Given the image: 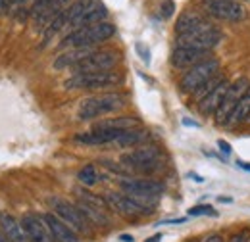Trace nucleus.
<instances>
[{"mask_svg": "<svg viewBox=\"0 0 250 242\" xmlns=\"http://www.w3.org/2000/svg\"><path fill=\"white\" fill-rule=\"evenodd\" d=\"M237 165H239L241 169H245V171H249V173H250V163H249V161H243V160H239V161H237Z\"/></svg>", "mask_w": 250, "mask_h": 242, "instance_id": "4c0bfd02", "label": "nucleus"}, {"mask_svg": "<svg viewBox=\"0 0 250 242\" xmlns=\"http://www.w3.org/2000/svg\"><path fill=\"white\" fill-rule=\"evenodd\" d=\"M71 2H73V0H52V4H50V8H48V12L41 18V21H37V23H35V31L46 29V27L52 23V20H56L63 10H67V8L71 6Z\"/></svg>", "mask_w": 250, "mask_h": 242, "instance_id": "b1692460", "label": "nucleus"}, {"mask_svg": "<svg viewBox=\"0 0 250 242\" xmlns=\"http://www.w3.org/2000/svg\"><path fill=\"white\" fill-rule=\"evenodd\" d=\"M212 58L210 50H198V48H188V46H175L171 52V65L175 69H190L196 63Z\"/></svg>", "mask_w": 250, "mask_h": 242, "instance_id": "dca6fc26", "label": "nucleus"}, {"mask_svg": "<svg viewBox=\"0 0 250 242\" xmlns=\"http://www.w3.org/2000/svg\"><path fill=\"white\" fill-rule=\"evenodd\" d=\"M221 79H223L221 75H216V77H214V79H210V81H208V83H206L204 87H200V89H198V91L194 92L192 96H196V100L200 102V100H202V98H204V96H206L208 92H210L212 89H214V87H216V85H218V83L221 81Z\"/></svg>", "mask_w": 250, "mask_h": 242, "instance_id": "c756f323", "label": "nucleus"}, {"mask_svg": "<svg viewBox=\"0 0 250 242\" xmlns=\"http://www.w3.org/2000/svg\"><path fill=\"white\" fill-rule=\"evenodd\" d=\"M106 16H108V12H106V8H104V4H100V2H96L93 8L87 12V14H83L77 21H75V25L71 27L73 29H79V27H89V25H96V23H102L104 20H106Z\"/></svg>", "mask_w": 250, "mask_h": 242, "instance_id": "5701e85b", "label": "nucleus"}, {"mask_svg": "<svg viewBox=\"0 0 250 242\" xmlns=\"http://www.w3.org/2000/svg\"><path fill=\"white\" fill-rule=\"evenodd\" d=\"M229 85H231V81H227V79L223 77L218 85H216L212 91L208 92V94L198 102V112H200L204 118H212V116H216V112H218L219 104H221V100H223V96H225L227 89H229Z\"/></svg>", "mask_w": 250, "mask_h": 242, "instance_id": "a211bd4d", "label": "nucleus"}, {"mask_svg": "<svg viewBox=\"0 0 250 242\" xmlns=\"http://www.w3.org/2000/svg\"><path fill=\"white\" fill-rule=\"evenodd\" d=\"M21 225L27 233V239L29 242H56V239L52 237L46 221L42 215H37V213H25L21 217Z\"/></svg>", "mask_w": 250, "mask_h": 242, "instance_id": "2eb2a0df", "label": "nucleus"}, {"mask_svg": "<svg viewBox=\"0 0 250 242\" xmlns=\"http://www.w3.org/2000/svg\"><path fill=\"white\" fill-rule=\"evenodd\" d=\"M116 35V27L108 21L89 25V27H79L67 33L60 42V48H93L96 44L112 39Z\"/></svg>", "mask_w": 250, "mask_h": 242, "instance_id": "f257e3e1", "label": "nucleus"}, {"mask_svg": "<svg viewBox=\"0 0 250 242\" xmlns=\"http://www.w3.org/2000/svg\"><path fill=\"white\" fill-rule=\"evenodd\" d=\"M120 188L145 206L154 204L160 198V194L164 192V184L154 179H124V181H120Z\"/></svg>", "mask_w": 250, "mask_h": 242, "instance_id": "6e6552de", "label": "nucleus"}, {"mask_svg": "<svg viewBox=\"0 0 250 242\" xmlns=\"http://www.w3.org/2000/svg\"><path fill=\"white\" fill-rule=\"evenodd\" d=\"M249 89H250V81L247 79V77H239V79H235V81L229 85V89H227V92H225L221 104H219L218 112H216V116H214L218 125L225 127V123H227V120H229V116H231L233 110L237 108L241 96L249 91Z\"/></svg>", "mask_w": 250, "mask_h": 242, "instance_id": "ddd939ff", "label": "nucleus"}, {"mask_svg": "<svg viewBox=\"0 0 250 242\" xmlns=\"http://www.w3.org/2000/svg\"><path fill=\"white\" fill-rule=\"evenodd\" d=\"M120 241H124V242H133V237H131V235H122V237H120Z\"/></svg>", "mask_w": 250, "mask_h": 242, "instance_id": "a19ab883", "label": "nucleus"}, {"mask_svg": "<svg viewBox=\"0 0 250 242\" xmlns=\"http://www.w3.org/2000/svg\"><path fill=\"white\" fill-rule=\"evenodd\" d=\"M93 48H67L65 52H62L56 60H54V67L56 69H73L77 63L85 60L89 54H93Z\"/></svg>", "mask_w": 250, "mask_h": 242, "instance_id": "412c9836", "label": "nucleus"}, {"mask_svg": "<svg viewBox=\"0 0 250 242\" xmlns=\"http://www.w3.org/2000/svg\"><path fill=\"white\" fill-rule=\"evenodd\" d=\"M188 215L190 217H200V215H218V212L212 208V206H208V204H202V206H192L190 210H188Z\"/></svg>", "mask_w": 250, "mask_h": 242, "instance_id": "7c9ffc66", "label": "nucleus"}, {"mask_svg": "<svg viewBox=\"0 0 250 242\" xmlns=\"http://www.w3.org/2000/svg\"><path fill=\"white\" fill-rule=\"evenodd\" d=\"M125 129H98L93 127L87 133H79L75 135V142L79 144H87V146H104V144H116L118 139L124 135Z\"/></svg>", "mask_w": 250, "mask_h": 242, "instance_id": "4468645a", "label": "nucleus"}, {"mask_svg": "<svg viewBox=\"0 0 250 242\" xmlns=\"http://www.w3.org/2000/svg\"><path fill=\"white\" fill-rule=\"evenodd\" d=\"M249 116H250V89L241 96L237 108H235L233 114L229 116L225 127H227V129H235L237 125H241V123H245V121L249 120Z\"/></svg>", "mask_w": 250, "mask_h": 242, "instance_id": "4be33fe9", "label": "nucleus"}, {"mask_svg": "<svg viewBox=\"0 0 250 242\" xmlns=\"http://www.w3.org/2000/svg\"><path fill=\"white\" fill-rule=\"evenodd\" d=\"M216 75H219V60L218 58H208V60L196 63L194 67L187 69L179 81V89L181 92L187 94H194L200 87H204L210 79H214Z\"/></svg>", "mask_w": 250, "mask_h": 242, "instance_id": "423d86ee", "label": "nucleus"}, {"mask_svg": "<svg viewBox=\"0 0 250 242\" xmlns=\"http://www.w3.org/2000/svg\"><path fill=\"white\" fill-rule=\"evenodd\" d=\"M96 2H98V0H73L71 6L63 12V14H65V23H67V27H73L75 21H77L83 14H87Z\"/></svg>", "mask_w": 250, "mask_h": 242, "instance_id": "393cba45", "label": "nucleus"}, {"mask_svg": "<svg viewBox=\"0 0 250 242\" xmlns=\"http://www.w3.org/2000/svg\"><path fill=\"white\" fill-rule=\"evenodd\" d=\"M48 202H50L52 212L56 213L63 223H67L77 235H79V233H81V235H91V233H93V227H91L93 223H91V219L85 215V212H83L77 204H71V202H67V200H63V198H58V196L50 198Z\"/></svg>", "mask_w": 250, "mask_h": 242, "instance_id": "39448f33", "label": "nucleus"}, {"mask_svg": "<svg viewBox=\"0 0 250 242\" xmlns=\"http://www.w3.org/2000/svg\"><path fill=\"white\" fill-rule=\"evenodd\" d=\"M249 241H250L249 231H241V233H235V235L229 239V242H249Z\"/></svg>", "mask_w": 250, "mask_h": 242, "instance_id": "473e14b6", "label": "nucleus"}, {"mask_svg": "<svg viewBox=\"0 0 250 242\" xmlns=\"http://www.w3.org/2000/svg\"><path fill=\"white\" fill-rule=\"evenodd\" d=\"M162 241V233H156L154 237H150V239H146L145 242H160Z\"/></svg>", "mask_w": 250, "mask_h": 242, "instance_id": "58836bf2", "label": "nucleus"}, {"mask_svg": "<svg viewBox=\"0 0 250 242\" xmlns=\"http://www.w3.org/2000/svg\"><path fill=\"white\" fill-rule=\"evenodd\" d=\"M77 181L81 182V184H85V186L96 184V181H98V171H96V167H94L93 163H87V165L77 173Z\"/></svg>", "mask_w": 250, "mask_h": 242, "instance_id": "cd10ccee", "label": "nucleus"}, {"mask_svg": "<svg viewBox=\"0 0 250 242\" xmlns=\"http://www.w3.org/2000/svg\"><path fill=\"white\" fill-rule=\"evenodd\" d=\"M146 139V133L145 131H139V129H125L124 135L118 139V146H122V148H125V146H137V144H141L143 141Z\"/></svg>", "mask_w": 250, "mask_h": 242, "instance_id": "a878e982", "label": "nucleus"}, {"mask_svg": "<svg viewBox=\"0 0 250 242\" xmlns=\"http://www.w3.org/2000/svg\"><path fill=\"white\" fill-rule=\"evenodd\" d=\"M200 4L208 18H216L219 21L237 23L247 18V10L241 0H200Z\"/></svg>", "mask_w": 250, "mask_h": 242, "instance_id": "0eeeda50", "label": "nucleus"}, {"mask_svg": "<svg viewBox=\"0 0 250 242\" xmlns=\"http://www.w3.org/2000/svg\"><path fill=\"white\" fill-rule=\"evenodd\" d=\"M137 50L143 54V60H145V63H148V61H150V52H148V50H145V48H143V44H137Z\"/></svg>", "mask_w": 250, "mask_h": 242, "instance_id": "e433bc0d", "label": "nucleus"}, {"mask_svg": "<svg viewBox=\"0 0 250 242\" xmlns=\"http://www.w3.org/2000/svg\"><path fill=\"white\" fill-rule=\"evenodd\" d=\"M42 217H44V221H46V225H48V229H50L52 237L56 239V242H79V235L67 223H63L56 213H44Z\"/></svg>", "mask_w": 250, "mask_h": 242, "instance_id": "6ab92c4d", "label": "nucleus"}, {"mask_svg": "<svg viewBox=\"0 0 250 242\" xmlns=\"http://www.w3.org/2000/svg\"><path fill=\"white\" fill-rule=\"evenodd\" d=\"M124 81L122 73L112 71H98V73H81V75H71L65 83L63 89L67 91H98V89H110L118 87Z\"/></svg>", "mask_w": 250, "mask_h": 242, "instance_id": "20e7f679", "label": "nucleus"}, {"mask_svg": "<svg viewBox=\"0 0 250 242\" xmlns=\"http://www.w3.org/2000/svg\"><path fill=\"white\" fill-rule=\"evenodd\" d=\"M200 242H223V237L218 233H212V235H206Z\"/></svg>", "mask_w": 250, "mask_h": 242, "instance_id": "f704fd0d", "label": "nucleus"}, {"mask_svg": "<svg viewBox=\"0 0 250 242\" xmlns=\"http://www.w3.org/2000/svg\"><path fill=\"white\" fill-rule=\"evenodd\" d=\"M125 106V96L120 92H104V94H96L89 96L85 100H81L79 108H77V118L79 121H91L108 114H114L118 110H122Z\"/></svg>", "mask_w": 250, "mask_h": 242, "instance_id": "f03ea898", "label": "nucleus"}, {"mask_svg": "<svg viewBox=\"0 0 250 242\" xmlns=\"http://www.w3.org/2000/svg\"><path fill=\"white\" fill-rule=\"evenodd\" d=\"M12 4H14V0H0V16H6V14H10V10H12Z\"/></svg>", "mask_w": 250, "mask_h": 242, "instance_id": "72a5a7b5", "label": "nucleus"}, {"mask_svg": "<svg viewBox=\"0 0 250 242\" xmlns=\"http://www.w3.org/2000/svg\"><path fill=\"white\" fill-rule=\"evenodd\" d=\"M75 194L79 196V208L85 212V215L91 219V223L96 225H104L108 227L110 225V217H108V202L98 198L96 194L85 190V188H77Z\"/></svg>", "mask_w": 250, "mask_h": 242, "instance_id": "f8f14e48", "label": "nucleus"}, {"mask_svg": "<svg viewBox=\"0 0 250 242\" xmlns=\"http://www.w3.org/2000/svg\"><path fill=\"white\" fill-rule=\"evenodd\" d=\"M50 4H52V0H35V2H33V8H31L33 25H35L37 21H41V18H42V16L48 12Z\"/></svg>", "mask_w": 250, "mask_h": 242, "instance_id": "c85d7f7f", "label": "nucleus"}, {"mask_svg": "<svg viewBox=\"0 0 250 242\" xmlns=\"http://www.w3.org/2000/svg\"><path fill=\"white\" fill-rule=\"evenodd\" d=\"M173 12H175V2H173V0H164L162 6H160V14H162V18L167 20V18L173 16Z\"/></svg>", "mask_w": 250, "mask_h": 242, "instance_id": "2f4dec72", "label": "nucleus"}, {"mask_svg": "<svg viewBox=\"0 0 250 242\" xmlns=\"http://www.w3.org/2000/svg\"><path fill=\"white\" fill-rule=\"evenodd\" d=\"M120 61V52L116 50H94L81 63H77L71 71L73 75L81 73H98V71H112Z\"/></svg>", "mask_w": 250, "mask_h": 242, "instance_id": "9b49d317", "label": "nucleus"}, {"mask_svg": "<svg viewBox=\"0 0 250 242\" xmlns=\"http://www.w3.org/2000/svg\"><path fill=\"white\" fill-rule=\"evenodd\" d=\"M247 123H250V116H249V120H247Z\"/></svg>", "mask_w": 250, "mask_h": 242, "instance_id": "79ce46f5", "label": "nucleus"}, {"mask_svg": "<svg viewBox=\"0 0 250 242\" xmlns=\"http://www.w3.org/2000/svg\"><path fill=\"white\" fill-rule=\"evenodd\" d=\"M223 35L216 25H206L202 29L190 31L185 35H177V44L175 46H188V48H198V50H214L221 42Z\"/></svg>", "mask_w": 250, "mask_h": 242, "instance_id": "1a4fd4ad", "label": "nucleus"}, {"mask_svg": "<svg viewBox=\"0 0 250 242\" xmlns=\"http://www.w3.org/2000/svg\"><path fill=\"white\" fill-rule=\"evenodd\" d=\"M0 242H12L10 239H8V237H6V233H4L2 229H0Z\"/></svg>", "mask_w": 250, "mask_h": 242, "instance_id": "ea45409f", "label": "nucleus"}, {"mask_svg": "<svg viewBox=\"0 0 250 242\" xmlns=\"http://www.w3.org/2000/svg\"><path fill=\"white\" fill-rule=\"evenodd\" d=\"M0 229L6 233V237L12 242H29L27 233L21 225V221H18L14 215L6 212H0Z\"/></svg>", "mask_w": 250, "mask_h": 242, "instance_id": "aec40b11", "label": "nucleus"}, {"mask_svg": "<svg viewBox=\"0 0 250 242\" xmlns=\"http://www.w3.org/2000/svg\"><path fill=\"white\" fill-rule=\"evenodd\" d=\"M210 25V20L208 16L204 14V10H196V8H187L175 21V33L177 35H185V33H190V31L202 29Z\"/></svg>", "mask_w": 250, "mask_h": 242, "instance_id": "f3484780", "label": "nucleus"}, {"mask_svg": "<svg viewBox=\"0 0 250 242\" xmlns=\"http://www.w3.org/2000/svg\"><path fill=\"white\" fill-rule=\"evenodd\" d=\"M218 146H219V150L223 152L225 156H229V154L233 152V148H231V144H229V142H225V141H218Z\"/></svg>", "mask_w": 250, "mask_h": 242, "instance_id": "c9c22d12", "label": "nucleus"}, {"mask_svg": "<svg viewBox=\"0 0 250 242\" xmlns=\"http://www.w3.org/2000/svg\"><path fill=\"white\" fill-rule=\"evenodd\" d=\"M120 163L125 167V171L150 175L162 167V156H160V150L154 146H145V148H137V150L124 154L120 158Z\"/></svg>", "mask_w": 250, "mask_h": 242, "instance_id": "7ed1b4c3", "label": "nucleus"}, {"mask_svg": "<svg viewBox=\"0 0 250 242\" xmlns=\"http://www.w3.org/2000/svg\"><path fill=\"white\" fill-rule=\"evenodd\" d=\"M106 202H108V206H110L114 212L120 213L122 217L129 219V221H137V219L146 217V215L150 213V208H148V206L141 204L139 200L131 198V196L125 194V192H110V194L106 196Z\"/></svg>", "mask_w": 250, "mask_h": 242, "instance_id": "9d476101", "label": "nucleus"}, {"mask_svg": "<svg viewBox=\"0 0 250 242\" xmlns=\"http://www.w3.org/2000/svg\"><path fill=\"white\" fill-rule=\"evenodd\" d=\"M33 2L35 0H14L12 4V18L16 21H25L27 18H31V8H33Z\"/></svg>", "mask_w": 250, "mask_h": 242, "instance_id": "bb28decb", "label": "nucleus"}]
</instances>
